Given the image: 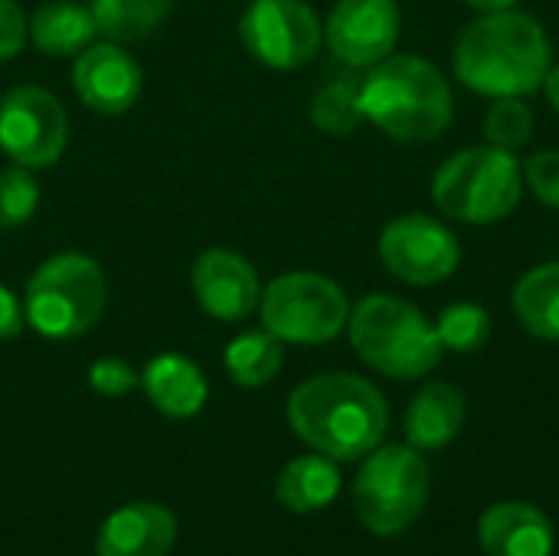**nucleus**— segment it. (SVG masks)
Instances as JSON below:
<instances>
[{
	"label": "nucleus",
	"mask_w": 559,
	"mask_h": 556,
	"mask_svg": "<svg viewBox=\"0 0 559 556\" xmlns=\"http://www.w3.org/2000/svg\"><path fill=\"white\" fill-rule=\"evenodd\" d=\"M550 66L554 49L547 29L514 7L472 20L452 56L459 82L488 98H524L537 92Z\"/></svg>",
	"instance_id": "nucleus-1"
},
{
	"label": "nucleus",
	"mask_w": 559,
	"mask_h": 556,
	"mask_svg": "<svg viewBox=\"0 0 559 556\" xmlns=\"http://www.w3.org/2000/svg\"><path fill=\"white\" fill-rule=\"evenodd\" d=\"M288 423L301 442L334 462L370 456L390 426L383 393L354 374H318L292 390Z\"/></svg>",
	"instance_id": "nucleus-2"
},
{
	"label": "nucleus",
	"mask_w": 559,
	"mask_h": 556,
	"mask_svg": "<svg viewBox=\"0 0 559 556\" xmlns=\"http://www.w3.org/2000/svg\"><path fill=\"white\" fill-rule=\"evenodd\" d=\"M364 118L386 138L403 144H426L445 134L452 125V85L449 79L413 52H390L370 66L360 82Z\"/></svg>",
	"instance_id": "nucleus-3"
},
{
	"label": "nucleus",
	"mask_w": 559,
	"mask_h": 556,
	"mask_svg": "<svg viewBox=\"0 0 559 556\" xmlns=\"http://www.w3.org/2000/svg\"><path fill=\"white\" fill-rule=\"evenodd\" d=\"M357 357L393 380H419L442 360L436 324L393 295H367L350 308L347 321Z\"/></svg>",
	"instance_id": "nucleus-4"
},
{
	"label": "nucleus",
	"mask_w": 559,
	"mask_h": 556,
	"mask_svg": "<svg viewBox=\"0 0 559 556\" xmlns=\"http://www.w3.org/2000/svg\"><path fill=\"white\" fill-rule=\"evenodd\" d=\"M108 305L105 269L85 252L49 256L26 282V324L49 341L88 334Z\"/></svg>",
	"instance_id": "nucleus-5"
},
{
	"label": "nucleus",
	"mask_w": 559,
	"mask_h": 556,
	"mask_svg": "<svg viewBox=\"0 0 559 556\" xmlns=\"http://www.w3.org/2000/svg\"><path fill=\"white\" fill-rule=\"evenodd\" d=\"M524 193V167L514 151L481 144L452 154L432 177L436 206L468 226L508 220Z\"/></svg>",
	"instance_id": "nucleus-6"
},
{
	"label": "nucleus",
	"mask_w": 559,
	"mask_h": 556,
	"mask_svg": "<svg viewBox=\"0 0 559 556\" xmlns=\"http://www.w3.org/2000/svg\"><path fill=\"white\" fill-rule=\"evenodd\" d=\"M262 324L282 344H328L350 321L347 292L318 272H288L272 279L259 298Z\"/></svg>",
	"instance_id": "nucleus-7"
},
{
	"label": "nucleus",
	"mask_w": 559,
	"mask_h": 556,
	"mask_svg": "<svg viewBox=\"0 0 559 556\" xmlns=\"http://www.w3.org/2000/svg\"><path fill=\"white\" fill-rule=\"evenodd\" d=\"M429 465L413 446H377L357 472L354 508L373 534H400L423 514Z\"/></svg>",
	"instance_id": "nucleus-8"
},
{
	"label": "nucleus",
	"mask_w": 559,
	"mask_h": 556,
	"mask_svg": "<svg viewBox=\"0 0 559 556\" xmlns=\"http://www.w3.org/2000/svg\"><path fill=\"white\" fill-rule=\"evenodd\" d=\"M69 141L62 102L43 85H16L0 98V151L26 167H52Z\"/></svg>",
	"instance_id": "nucleus-9"
},
{
	"label": "nucleus",
	"mask_w": 559,
	"mask_h": 556,
	"mask_svg": "<svg viewBox=\"0 0 559 556\" xmlns=\"http://www.w3.org/2000/svg\"><path fill=\"white\" fill-rule=\"evenodd\" d=\"M239 39L262 66L301 69L318 56L324 26L305 0H252L239 20Z\"/></svg>",
	"instance_id": "nucleus-10"
},
{
	"label": "nucleus",
	"mask_w": 559,
	"mask_h": 556,
	"mask_svg": "<svg viewBox=\"0 0 559 556\" xmlns=\"http://www.w3.org/2000/svg\"><path fill=\"white\" fill-rule=\"evenodd\" d=\"M380 259L393 279L426 288L455 275L462 246L445 223L426 213H406L380 233Z\"/></svg>",
	"instance_id": "nucleus-11"
},
{
	"label": "nucleus",
	"mask_w": 559,
	"mask_h": 556,
	"mask_svg": "<svg viewBox=\"0 0 559 556\" xmlns=\"http://www.w3.org/2000/svg\"><path fill=\"white\" fill-rule=\"evenodd\" d=\"M400 26L403 16L396 0H337L328 16L324 39L341 62L370 69L393 52Z\"/></svg>",
	"instance_id": "nucleus-12"
},
{
	"label": "nucleus",
	"mask_w": 559,
	"mask_h": 556,
	"mask_svg": "<svg viewBox=\"0 0 559 556\" xmlns=\"http://www.w3.org/2000/svg\"><path fill=\"white\" fill-rule=\"evenodd\" d=\"M144 85V72L118 43H98L75 56L72 88L79 102L95 115H124L134 108Z\"/></svg>",
	"instance_id": "nucleus-13"
},
{
	"label": "nucleus",
	"mask_w": 559,
	"mask_h": 556,
	"mask_svg": "<svg viewBox=\"0 0 559 556\" xmlns=\"http://www.w3.org/2000/svg\"><path fill=\"white\" fill-rule=\"evenodd\" d=\"M190 288L200 308L226 324L249 318L259 308L262 285L252 262L233 249H206L190 269Z\"/></svg>",
	"instance_id": "nucleus-14"
},
{
	"label": "nucleus",
	"mask_w": 559,
	"mask_h": 556,
	"mask_svg": "<svg viewBox=\"0 0 559 556\" xmlns=\"http://www.w3.org/2000/svg\"><path fill=\"white\" fill-rule=\"evenodd\" d=\"M177 537V521L164 505L134 501L108 514L98 531V556H167Z\"/></svg>",
	"instance_id": "nucleus-15"
},
{
	"label": "nucleus",
	"mask_w": 559,
	"mask_h": 556,
	"mask_svg": "<svg viewBox=\"0 0 559 556\" xmlns=\"http://www.w3.org/2000/svg\"><path fill=\"white\" fill-rule=\"evenodd\" d=\"M478 544L485 556H550L554 524L534 505H495L478 521Z\"/></svg>",
	"instance_id": "nucleus-16"
},
{
	"label": "nucleus",
	"mask_w": 559,
	"mask_h": 556,
	"mask_svg": "<svg viewBox=\"0 0 559 556\" xmlns=\"http://www.w3.org/2000/svg\"><path fill=\"white\" fill-rule=\"evenodd\" d=\"M141 387L154 410L170 419H193L210 397L203 370L183 354H160L141 370Z\"/></svg>",
	"instance_id": "nucleus-17"
},
{
	"label": "nucleus",
	"mask_w": 559,
	"mask_h": 556,
	"mask_svg": "<svg viewBox=\"0 0 559 556\" xmlns=\"http://www.w3.org/2000/svg\"><path fill=\"white\" fill-rule=\"evenodd\" d=\"M465 426V393L452 383H426L406 410V439L419 452H439Z\"/></svg>",
	"instance_id": "nucleus-18"
},
{
	"label": "nucleus",
	"mask_w": 559,
	"mask_h": 556,
	"mask_svg": "<svg viewBox=\"0 0 559 556\" xmlns=\"http://www.w3.org/2000/svg\"><path fill=\"white\" fill-rule=\"evenodd\" d=\"M98 26L88 7L75 0H46L33 20H29V39L39 52L62 59V56H79L82 49L92 46Z\"/></svg>",
	"instance_id": "nucleus-19"
},
{
	"label": "nucleus",
	"mask_w": 559,
	"mask_h": 556,
	"mask_svg": "<svg viewBox=\"0 0 559 556\" xmlns=\"http://www.w3.org/2000/svg\"><path fill=\"white\" fill-rule=\"evenodd\" d=\"M341 492V472L334 465V459L328 456H301L292 459L275 485L278 501L295 511V514H314L321 508H328Z\"/></svg>",
	"instance_id": "nucleus-20"
},
{
	"label": "nucleus",
	"mask_w": 559,
	"mask_h": 556,
	"mask_svg": "<svg viewBox=\"0 0 559 556\" xmlns=\"http://www.w3.org/2000/svg\"><path fill=\"white\" fill-rule=\"evenodd\" d=\"M511 308L534 338L559 344V262H544L521 275L511 292Z\"/></svg>",
	"instance_id": "nucleus-21"
},
{
	"label": "nucleus",
	"mask_w": 559,
	"mask_h": 556,
	"mask_svg": "<svg viewBox=\"0 0 559 556\" xmlns=\"http://www.w3.org/2000/svg\"><path fill=\"white\" fill-rule=\"evenodd\" d=\"M223 364H226V374L233 383L255 390L278 377V370L285 364V344L269 331H246L236 341H229Z\"/></svg>",
	"instance_id": "nucleus-22"
},
{
	"label": "nucleus",
	"mask_w": 559,
	"mask_h": 556,
	"mask_svg": "<svg viewBox=\"0 0 559 556\" xmlns=\"http://www.w3.org/2000/svg\"><path fill=\"white\" fill-rule=\"evenodd\" d=\"M177 0H88L98 33L111 43H134L154 33L174 10Z\"/></svg>",
	"instance_id": "nucleus-23"
},
{
	"label": "nucleus",
	"mask_w": 559,
	"mask_h": 556,
	"mask_svg": "<svg viewBox=\"0 0 559 556\" xmlns=\"http://www.w3.org/2000/svg\"><path fill=\"white\" fill-rule=\"evenodd\" d=\"M311 121L318 131H324L331 138L354 134L367 121L364 108H360V82L334 79V82L321 85L311 102Z\"/></svg>",
	"instance_id": "nucleus-24"
},
{
	"label": "nucleus",
	"mask_w": 559,
	"mask_h": 556,
	"mask_svg": "<svg viewBox=\"0 0 559 556\" xmlns=\"http://www.w3.org/2000/svg\"><path fill=\"white\" fill-rule=\"evenodd\" d=\"M436 334L442 351L475 354L491 338V315L475 301H455L436 318Z\"/></svg>",
	"instance_id": "nucleus-25"
},
{
	"label": "nucleus",
	"mask_w": 559,
	"mask_h": 556,
	"mask_svg": "<svg viewBox=\"0 0 559 556\" xmlns=\"http://www.w3.org/2000/svg\"><path fill=\"white\" fill-rule=\"evenodd\" d=\"M534 134V111L524 98H498L485 115V138L495 147L518 151Z\"/></svg>",
	"instance_id": "nucleus-26"
},
{
	"label": "nucleus",
	"mask_w": 559,
	"mask_h": 556,
	"mask_svg": "<svg viewBox=\"0 0 559 556\" xmlns=\"http://www.w3.org/2000/svg\"><path fill=\"white\" fill-rule=\"evenodd\" d=\"M39 206V184L36 177L20 167H0V229H13L33 220Z\"/></svg>",
	"instance_id": "nucleus-27"
},
{
	"label": "nucleus",
	"mask_w": 559,
	"mask_h": 556,
	"mask_svg": "<svg viewBox=\"0 0 559 556\" xmlns=\"http://www.w3.org/2000/svg\"><path fill=\"white\" fill-rule=\"evenodd\" d=\"M88 387L98 397L118 400V397L131 393L134 387H141V374L128 360H121V357H102V360H95L88 367Z\"/></svg>",
	"instance_id": "nucleus-28"
},
{
	"label": "nucleus",
	"mask_w": 559,
	"mask_h": 556,
	"mask_svg": "<svg viewBox=\"0 0 559 556\" xmlns=\"http://www.w3.org/2000/svg\"><path fill=\"white\" fill-rule=\"evenodd\" d=\"M524 187L544 206L559 210V151H537L524 161Z\"/></svg>",
	"instance_id": "nucleus-29"
},
{
	"label": "nucleus",
	"mask_w": 559,
	"mask_h": 556,
	"mask_svg": "<svg viewBox=\"0 0 559 556\" xmlns=\"http://www.w3.org/2000/svg\"><path fill=\"white\" fill-rule=\"evenodd\" d=\"M29 23L16 0H0V62H10L26 46Z\"/></svg>",
	"instance_id": "nucleus-30"
},
{
	"label": "nucleus",
	"mask_w": 559,
	"mask_h": 556,
	"mask_svg": "<svg viewBox=\"0 0 559 556\" xmlns=\"http://www.w3.org/2000/svg\"><path fill=\"white\" fill-rule=\"evenodd\" d=\"M26 324V311H23V298H16L3 282H0V344L13 341Z\"/></svg>",
	"instance_id": "nucleus-31"
},
{
	"label": "nucleus",
	"mask_w": 559,
	"mask_h": 556,
	"mask_svg": "<svg viewBox=\"0 0 559 556\" xmlns=\"http://www.w3.org/2000/svg\"><path fill=\"white\" fill-rule=\"evenodd\" d=\"M544 92H547V102L554 105V111L559 115V66H550V72L544 79Z\"/></svg>",
	"instance_id": "nucleus-32"
},
{
	"label": "nucleus",
	"mask_w": 559,
	"mask_h": 556,
	"mask_svg": "<svg viewBox=\"0 0 559 556\" xmlns=\"http://www.w3.org/2000/svg\"><path fill=\"white\" fill-rule=\"evenodd\" d=\"M468 7H475V10H481V13H491V10H508V7H514L518 0H465Z\"/></svg>",
	"instance_id": "nucleus-33"
}]
</instances>
